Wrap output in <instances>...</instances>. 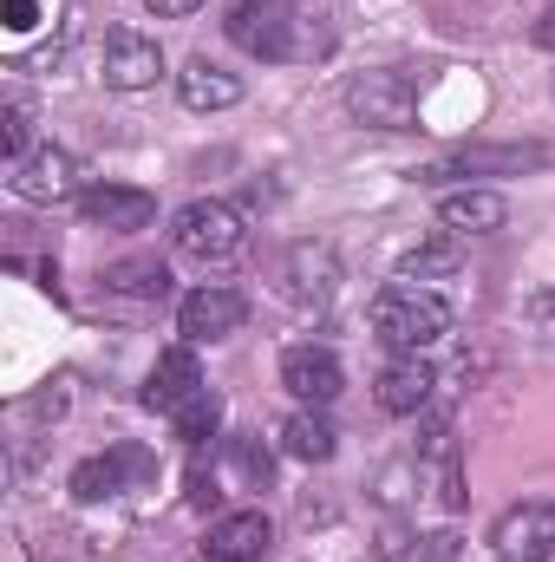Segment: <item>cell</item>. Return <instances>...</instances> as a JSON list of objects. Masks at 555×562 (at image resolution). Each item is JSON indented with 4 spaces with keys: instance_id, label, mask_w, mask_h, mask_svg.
<instances>
[{
    "instance_id": "obj_1",
    "label": "cell",
    "mask_w": 555,
    "mask_h": 562,
    "mask_svg": "<svg viewBox=\"0 0 555 562\" xmlns=\"http://www.w3.org/2000/svg\"><path fill=\"white\" fill-rule=\"evenodd\" d=\"M223 33L249 59H269V66H281V59H327L333 53V33L320 20H307L301 7H287V0H236Z\"/></svg>"
},
{
    "instance_id": "obj_2",
    "label": "cell",
    "mask_w": 555,
    "mask_h": 562,
    "mask_svg": "<svg viewBox=\"0 0 555 562\" xmlns=\"http://www.w3.org/2000/svg\"><path fill=\"white\" fill-rule=\"evenodd\" d=\"M444 334H451V301L431 294V288L399 281V288H386V294L373 301V340H386L393 353H424V347H438Z\"/></svg>"
},
{
    "instance_id": "obj_3",
    "label": "cell",
    "mask_w": 555,
    "mask_h": 562,
    "mask_svg": "<svg viewBox=\"0 0 555 562\" xmlns=\"http://www.w3.org/2000/svg\"><path fill=\"white\" fill-rule=\"evenodd\" d=\"M347 112H353L360 125H373V132H418V86H412V72L380 66V72L347 79Z\"/></svg>"
},
{
    "instance_id": "obj_4",
    "label": "cell",
    "mask_w": 555,
    "mask_h": 562,
    "mask_svg": "<svg viewBox=\"0 0 555 562\" xmlns=\"http://www.w3.org/2000/svg\"><path fill=\"white\" fill-rule=\"evenodd\" d=\"M170 243H177V256H190V262H229V256L242 249V216H236V203L196 196V203L177 210Z\"/></svg>"
},
{
    "instance_id": "obj_5",
    "label": "cell",
    "mask_w": 555,
    "mask_h": 562,
    "mask_svg": "<svg viewBox=\"0 0 555 562\" xmlns=\"http://www.w3.org/2000/svg\"><path fill=\"white\" fill-rule=\"evenodd\" d=\"M497 562H550L555 557V497H523L490 530Z\"/></svg>"
},
{
    "instance_id": "obj_6",
    "label": "cell",
    "mask_w": 555,
    "mask_h": 562,
    "mask_svg": "<svg viewBox=\"0 0 555 562\" xmlns=\"http://www.w3.org/2000/svg\"><path fill=\"white\" fill-rule=\"evenodd\" d=\"M150 477H157V451H144V445H112V451H99V458H86V464L72 471V497H79V504H105V497L138 491Z\"/></svg>"
},
{
    "instance_id": "obj_7",
    "label": "cell",
    "mask_w": 555,
    "mask_h": 562,
    "mask_svg": "<svg viewBox=\"0 0 555 562\" xmlns=\"http://www.w3.org/2000/svg\"><path fill=\"white\" fill-rule=\"evenodd\" d=\"M7 190H13L20 203H72V196H86V190H79V157L59 150V144H39L33 157L13 164Z\"/></svg>"
},
{
    "instance_id": "obj_8",
    "label": "cell",
    "mask_w": 555,
    "mask_h": 562,
    "mask_svg": "<svg viewBox=\"0 0 555 562\" xmlns=\"http://www.w3.org/2000/svg\"><path fill=\"white\" fill-rule=\"evenodd\" d=\"M242 321H249V301H242L236 288H196V294H183V307H177V334H183L190 347H216V340L242 334Z\"/></svg>"
},
{
    "instance_id": "obj_9",
    "label": "cell",
    "mask_w": 555,
    "mask_h": 562,
    "mask_svg": "<svg viewBox=\"0 0 555 562\" xmlns=\"http://www.w3.org/2000/svg\"><path fill=\"white\" fill-rule=\"evenodd\" d=\"M536 164H550V150H543V144H471V150H451V157H438V164H418L412 177H418V183L484 177V170H510V177H523V170H536Z\"/></svg>"
},
{
    "instance_id": "obj_10",
    "label": "cell",
    "mask_w": 555,
    "mask_h": 562,
    "mask_svg": "<svg viewBox=\"0 0 555 562\" xmlns=\"http://www.w3.org/2000/svg\"><path fill=\"white\" fill-rule=\"evenodd\" d=\"M157 79H163V46L138 26H118L105 40V86L112 92H150Z\"/></svg>"
},
{
    "instance_id": "obj_11",
    "label": "cell",
    "mask_w": 555,
    "mask_h": 562,
    "mask_svg": "<svg viewBox=\"0 0 555 562\" xmlns=\"http://www.w3.org/2000/svg\"><path fill=\"white\" fill-rule=\"evenodd\" d=\"M79 216H86L92 229L132 236V229H150V223H157V196H150V190H132V183H86Z\"/></svg>"
},
{
    "instance_id": "obj_12",
    "label": "cell",
    "mask_w": 555,
    "mask_h": 562,
    "mask_svg": "<svg viewBox=\"0 0 555 562\" xmlns=\"http://www.w3.org/2000/svg\"><path fill=\"white\" fill-rule=\"evenodd\" d=\"M281 386H287L301 406H333L340 386H347V373H340V360H333L327 347H287V353H281Z\"/></svg>"
},
{
    "instance_id": "obj_13",
    "label": "cell",
    "mask_w": 555,
    "mask_h": 562,
    "mask_svg": "<svg viewBox=\"0 0 555 562\" xmlns=\"http://www.w3.org/2000/svg\"><path fill=\"white\" fill-rule=\"evenodd\" d=\"M196 393H203L196 347H170V353H157V367H150V380H144V406L163 413V419H177Z\"/></svg>"
},
{
    "instance_id": "obj_14",
    "label": "cell",
    "mask_w": 555,
    "mask_h": 562,
    "mask_svg": "<svg viewBox=\"0 0 555 562\" xmlns=\"http://www.w3.org/2000/svg\"><path fill=\"white\" fill-rule=\"evenodd\" d=\"M269 550H275V524H269L262 510H229V517H216V524H209V543H203L209 562H262Z\"/></svg>"
},
{
    "instance_id": "obj_15",
    "label": "cell",
    "mask_w": 555,
    "mask_h": 562,
    "mask_svg": "<svg viewBox=\"0 0 555 562\" xmlns=\"http://www.w3.org/2000/svg\"><path fill=\"white\" fill-rule=\"evenodd\" d=\"M431 386H438V373H431L418 353H399V360L373 380V400H380V413L406 419V413H424V406H431Z\"/></svg>"
},
{
    "instance_id": "obj_16",
    "label": "cell",
    "mask_w": 555,
    "mask_h": 562,
    "mask_svg": "<svg viewBox=\"0 0 555 562\" xmlns=\"http://www.w3.org/2000/svg\"><path fill=\"white\" fill-rule=\"evenodd\" d=\"M177 99L190 112H229V105H242V79L229 66H216V59H190L177 72Z\"/></svg>"
},
{
    "instance_id": "obj_17",
    "label": "cell",
    "mask_w": 555,
    "mask_h": 562,
    "mask_svg": "<svg viewBox=\"0 0 555 562\" xmlns=\"http://www.w3.org/2000/svg\"><path fill=\"white\" fill-rule=\"evenodd\" d=\"M438 223H444L451 236H497V229L510 223V203H503L497 190H451V196L438 203Z\"/></svg>"
},
{
    "instance_id": "obj_18",
    "label": "cell",
    "mask_w": 555,
    "mask_h": 562,
    "mask_svg": "<svg viewBox=\"0 0 555 562\" xmlns=\"http://www.w3.org/2000/svg\"><path fill=\"white\" fill-rule=\"evenodd\" d=\"M333 288H340V262H333L327 249H294V256H287V269H281V294H287V301L307 307V301H327Z\"/></svg>"
},
{
    "instance_id": "obj_19",
    "label": "cell",
    "mask_w": 555,
    "mask_h": 562,
    "mask_svg": "<svg viewBox=\"0 0 555 562\" xmlns=\"http://www.w3.org/2000/svg\"><path fill=\"white\" fill-rule=\"evenodd\" d=\"M333 445H340V431L320 419V406H301V413H287V419H281V451H287V458H301V464H327V458H333Z\"/></svg>"
},
{
    "instance_id": "obj_20",
    "label": "cell",
    "mask_w": 555,
    "mask_h": 562,
    "mask_svg": "<svg viewBox=\"0 0 555 562\" xmlns=\"http://www.w3.org/2000/svg\"><path fill=\"white\" fill-rule=\"evenodd\" d=\"M457 262H464V256H457V236H444V243H418V249H406V256H399V281H451L457 276Z\"/></svg>"
},
{
    "instance_id": "obj_21",
    "label": "cell",
    "mask_w": 555,
    "mask_h": 562,
    "mask_svg": "<svg viewBox=\"0 0 555 562\" xmlns=\"http://www.w3.org/2000/svg\"><path fill=\"white\" fill-rule=\"evenodd\" d=\"M105 288L163 301V294H170V269H163V262H112V269H105Z\"/></svg>"
},
{
    "instance_id": "obj_22",
    "label": "cell",
    "mask_w": 555,
    "mask_h": 562,
    "mask_svg": "<svg viewBox=\"0 0 555 562\" xmlns=\"http://www.w3.org/2000/svg\"><path fill=\"white\" fill-rule=\"evenodd\" d=\"M431 477H438V504L457 510V504H464V471H457V438H451V431L431 438Z\"/></svg>"
},
{
    "instance_id": "obj_23",
    "label": "cell",
    "mask_w": 555,
    "mask_h": 562,
    "mask_svg": "<svg viewBox=\"0 0 555 562\" xmlns=\"http://www.w3.org/2000/svg\"><path fill=\"white\" fill-rule=\"evenodd\" d=\"M216 425H223V400L203 386V393L177 413V438H183V445H209V438H216Z\"/></svg>"
},
{
    "instance_id": "obj_24",
    "label": "cell",
    "mask_w": 555,
    "mask_h": 562,
    "mask_svg": "<svg viewBox=\"0 0 555 562\" xmlns=\"http://www.w3.org/2000/svg\"><path fill=\"white\" fill-rule=\"evenodd\" d=\"M33 112L20 105V99H7L0 105V150H7V164H20V157H33Z\"/></svg>"
},
{
    "instance_id": "obj_25",
    "label": "cell",
    "mask_w": 555,
    "mask_h": 562,
    "mask_svg": "<svg viewBox=\"0 0 555 562\" xmlns=\"http://www.w3.org/2000/svg\"><path fill=\"white\" fill-rule=\"evenodd\" d=\"M229 458H236V471H242L249 484H269V471H275V458H269L262 438H229Z\"/></svg>"
},
{
    "instance_id": "obj_26",
    "label": "cell",
    "mask_w": 555,
    "mask_h": 562,
    "mask_svg": "<svg viewBox=\"0 0 555 562\" xmlns=\"http://www.w3.org/2000/svg\"><path fill=\"white\" fill-rule=\"evenodd\" d=\"M0 13H7V33H33L39 26V0H7Z\"/></svg>"
},
{
    "instance_id": "obj_27",
    "label": "cell",
    "mask_w": 555,
    "mask_h": 562,
    "mask_svg": "<svg viewBox=\"0 0 555 562\" xmlns=\"http://www.w3.org/2000/svg\"><path fill=\"white\" fill-rule=\"evenodd\" d=\"M412 562H457V537H451V530H438V537H424Z\"/></svg>"
},
{
    "instance_id": "obj_28",
    "label": "cell",
    "mask_w": 555,
    "mask_h": 562,
    "mask_svg": "<svg viewBox=\"0 0 555 562\" xmlns=\"http://www.w3.org/2000/svg\"><path fill=\"white\" fill-rule=\"evenodd\" d=\"M144 7H150L157 20H190V13H196L203 0H144Z\"/></svg>"
},
{
    "instance_id": "obj_29",
    "label": "cell",
    "mask_w": 555,
    "mask_h": 562,
    "mask_svg": "<svg viewBox=\"0 0 555 562\" xmlns=\"http://www.w3.org/2000/svg\"><path fill=\"white\" fill-rule=\"evenodd\" d=\"M536 40H543V46H550V53H555V7H550V13H543V20H536Z\"/></svg>"
}]
</instances>
